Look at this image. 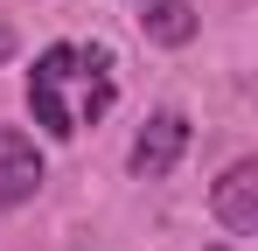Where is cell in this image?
Returning a JSON list of instances; mask_svg holds the SVG:
<instances>
[{
	"mask_svg": "<svg viewBox=\"0 0 258 251\" xmlns=\"http://www.w3.org/2000/svg\"><path fill=\"white\" fill-rule=\"evenodd\" d=\"M196 7L188 0H147V14H140V35L161 42V49H181V42H196Z\"/></svg>",
	"mask_w": 258,
	"mask_h": 251,
	"instance_id": "obj_5",
	"label": "cell"
},
{
	"mask_svg": "<svg viewBox=\"0 0 258 251\" xmlns=\"http://www.w3.org/2000/svg\"><path fill=\"white\" fill-rule=\"evenodd\" d=\"M181 147H188V119H181V112H154V119L140 126V140H133V174H140V181L174 174Z\"/></svg>",
	"mask_w": 258,
	"mask_h": 251,
	"instance_id": "obj_2",
	"label": "cell"
},
{
	"mask_svg": "<svg viewBox=\"0 0 258 251\" xmlns=\"http://www.w3.org/2000/svg\"><path fill=\"white\" fill-rule=\"evenodd\" d=\"M7 56H14V28L0 21V63H7Z\"/></svg>",
	"mask_w": 258,
	"mask_h": 251,
	"instance_id": "obj_6",
	"label": "cell"
},
{
	"mask_svg": "<svg viewBox=\"0 0 258 251\" xmlns=\"http://www.w3.org/2000/svg\"><path fill=\"white\" fill-rule=\"evenodd\" d=\"M210 203H216V223H223V230L251 237V230H258V161H230Z\"/></svg>",
	"mask_w": 258,
	"mask_h": 251,
	"instance_id": "obj_4",
	"label": "cell"
},
{
	"mask_svg": "<svg viewBox=\"0 0 258 251\" xmlns=\"http://www.w3.org/2000/svg\"><path fill=\"white\" fill-rule=\"evenodd\" d=\"M112 56L105 49H70V42H56L35 56V70H28V105H35V126H42L49 140H70V133H84L91 119H105L112 112Z\"/></svg>",
	"mask_w": 258,
	"mask_h": 251,
	"instance_id": "obj_1",
	"label": "cell"
},
{
	"mask_svg": "<svg viewBox=\"0 0 258 251\" xmlns=\"http://www.w3.org/2000/svg\"><path fill=\"white\" fill-rule=\"evenodd\" d=\"M35 189H42V154H35V140L14 133V126H0V209H21Z\"/></svg>",
	"mask_w": 258,
	"mask_h": 251,
	"instance_id": "obj_3",
	"label": "cell"
}]
</instances>
